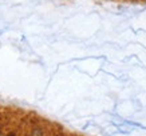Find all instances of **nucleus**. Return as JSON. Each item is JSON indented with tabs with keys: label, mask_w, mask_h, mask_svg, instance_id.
Returning <instances> with one entry per match:
<instances>
[{
	"label": "nucleus",
	"mask_w": 146,
	"mask_h": 136,
	"mask_svg": "<svg viewBox=\"0 0 146 136\" xmlns=\"http://www.w3.org/2000/svg\"><path fill=\"white\" fill-rule=\"evenodd\" d=\"M8 136H16V135H15V132H12V133H9Z\"/></svg>",
	"instance_id": "1"
}]
</instances>
